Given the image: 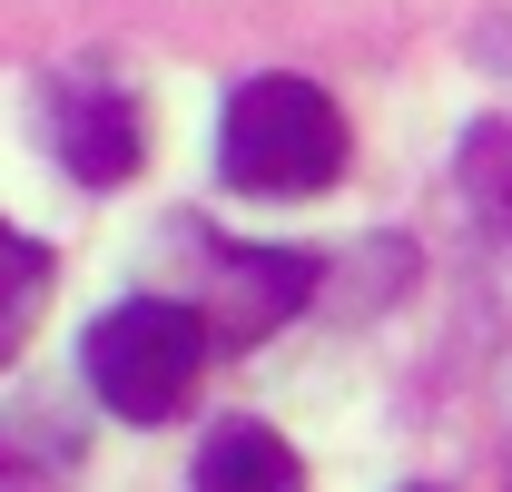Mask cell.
<instances>
[{
  "mask_svg": "<svg viewBox=\"0 0 512 492\" xmlns=\"http://www.w3.org/2000/svg\"><path fill=\"white\" fill-rule=\"evenodd\" d=\"M79 374L119 424H168L197 394V374H207V315L168 306V296H128V306H109L89 325Z\"/></svg>",
  "mask_w": 512,
  "mask_h": 492,
  "instance_id": "cell-1",
  "label": "cell"
},
{
  "mask_svg": "<svg viewBox=\"0 0 512 492\" xmlns=\"http://www.w3.org/2000/svg\"><path fill=\"white\" fill-rule=\"evenodd\" d=\"M217 168L247 197H306L345 168V109L306 79H247L217 128Z\"/></svg>",
  "mask_w": 512,
  "mask_h": 492,
  "instance_id": "cell-2",
  "label": "cell"
},
{
  "mask_svg": "<svg viewBox=\"0 0 512 492\" xmlns=\"http://www.w3.org/2000/svg\"><path fill=\"white\" fill-rule=\"evenodd\" d=\"M50 128H60L69 178H89V187H119L128 168L148 158V138H138V109H128L119 89H60V99H50Z\"/></svg>",
  "mask_w": 512,
  "mask_h": 492,
  "instance_id": "cell-3",
  "label": "cell"
},
{
  "mask_svg": "<svg viewBox=\"0 0 512 492\" xmlns=\"http://www.w3.org/2000/svg\"><path fill=\"white\" fill-rule=\"evenodd\" d=\"M188 492H306V463L286 453V433H266V424H217Z\"/></svg>",
  "mask_w": 512,
  "mask_h": 492,
  "instance_id": "cell-4",
  "label": "cell"
},
{
  "mask_svg": "<svg viewBox=\"0 0 512 492\" xmlns=\"http://www.w3.org/2000/svg\"><path fill=\"white\" fill-rule=\"evenodd\" d=\"M50 246L20 237V227H0V365L30 345V325H40V306H50Z\"/></svg>",
  "mask_w": 512,
  "mask_h": 492,
  "instance_id": "cell-5",
  "label": "cell"
},
{
  "mask_svg": "<svg viewBox=\"0 0 512 492\" xmlns=\"http://www.w3.org/2000/svg\"><path fill=\"white\" fill-rule=\"evenodd\" d=\"M463 197L483 207V227L512 246V119H483L463 138Z\"/></svg>",
  "mask_w": 512,
  "mask_h": 492,
  "instance_id": "cell-6",
  "label": "cell"
}]
</instances>
